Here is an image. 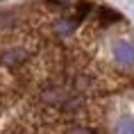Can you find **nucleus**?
<instances>
[{"label": "nucleus", "instance_id": "f257e3e1", "mask_svg": "<svg viewBox=\"0 0 134 134\" xmlns=\"http://www.w3.org/2000/svg\"><path fill=\"white\" fill-rule=\"evenodd\" d=\"M111 52H114V59L118 64H123V66H132L134 64V43H130L127 39L114 41Z\"/></svg>", "mask_w": 134, "mask_h": 134}, {"label": "nucleus", "instance_id": "f03ea898", "mask_svg": "<svg viewBox=\"0 0 134 134\" xmlns=\"http://www.w3.org/2000/svg\"><path fill=\"white\" fill-rule=\"evenodd\" d=\"M116 134H134V120L132 118H120L116 125Z\"/></svg>", "mask_w": 134, "mask_h": 134}, {"label": "nucleus", "instance_id": "7ed1b4c3", "mask_svg": "<svg viewBox=\"0 0 134 134\" xmlns=\"http://www.w3.org/2000/svg\"><path fill=\"white\" fill-rule=\"evenodd\" d=\"M116 18H118V12H114V9H107V7H102L100 9V21L105 23H111V21H116Z\"/></svg>", "mask_w": 134, "mask_h": 134}, {"label": "nucleus", "instance_id": "20e7f679", "mask_svg": "<svg viewBox=\"0 0 134 134\" xmlns=\"http://www.w3.org/2000/svg\"><path fill=\"white\" fill-rule=\"evenodd\" d=\"M75 18H73V21H59V25H57V30H59V32H62V34H68V32H71L73 27H75Z\"/></svg>", "mask_w": 134, "mask_h": 134}, {"label": "nucleus", "instance_id": "39448f33", "mask_svg": "<svg viewBox=\"0 0 134 134\" xmlns=\"http://www.w3.org/2000/svg\"><path fill=\"white\" fill-rule=\"evenodd\" d=\"M21 57H23V50H9L5 55V64H16Z\"/></svg>", "mask_w": 134, "mask_h": 134}, {"label": "nucleus", "instance_id": "423d86ee", "mask_svg": "<svg viewBox=\"0 0 134 134\" xmlns=\"http://www.w3.org/2000/svg\"><path fill=\"white\" fill-rule=\"evenodd\" d=\"M89 12H91V5H86V2H84V5H82V7L77 9V12H75V21L80 23V21H82V18H84L86 14H89Z\"/></svg>", "mask_w": 134, "mask_h": 134}]
</instances>
